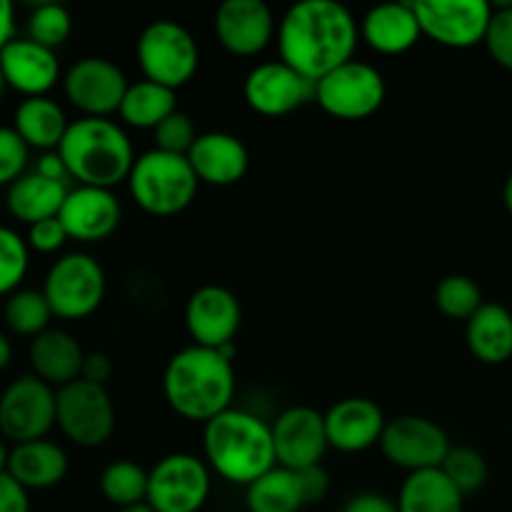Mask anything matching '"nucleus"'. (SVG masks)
<instances>
[{"label": "nucleus", "mask_w": 512, "mask_h": 512, "mask_svg": "<svg viewBox=\"0 0 512 512\" xmlns=\"http://www.w3.org/2000/svg\"><path fill=\"white\" fill-rule=\"evenodd\" d=\"M113 375V363L105 353H85V363H83V373H80V380H88L93 385H103L110 380Z\"/></svg>", "instance_id": "obj_44"}, {"label": "nucleus", "mask_w": 512, "mask_h": 512, "mask_svg": "<svg viewBox=\"0 0 512 512\" xmlns=\"http://www.w3.org/2000/svg\"><path fill=\"white\" fill-rule=\"evenodd\" d=\"M210 468L190 453L165 455L148 470V500L155 512H198L208 503Z\"/></svg>", "instance_id": "obj_10"}, {"label": "nucleus", "mask_w": 512, "mask_h": 512, "mask_svg": "<svg viewBox=\"0 0 512 512\" xmlns=\"http://www.w3.org/2000/svg\"><path fill=\"white\" fill-rule=\"evenodd\" d=\"M15 40V8L8 0H0V53Z\"/></svg>", "instance_id": "obj_47"}, {"label": "nucleus", "mask_w": 512, "mask_h": 512, "mask_svg": "<svg viewBox=\"0 0 512 512\" xmlns=\"http://www.w3.org/2000/svg\"><path fill=\"white\" fill-rule=\"evenodd\" d=\"M130 83L123 70L108 58L88 55L65 70L63 93L83 118H110L123 105Z\"/></svg>", "instance_id": "obj_13"}, {"label": "nucleus", "mask_w": 512, "mask_h": 512, "mask_svg": "<svg viewBox=\"0 0 512 512\" xmlns=\"http://www.w3.org/2000/svg\"><path fill=\"white\" fill-rule=\"evenodd\" d=\"M300 485H303V495H305V503H320V500L328 495L330 490V478L328 473L323 470V465H315V468L308 470H300L298 473Z\"/></svg>", "instance_id": "obj_43"}, {"label": "nucleus", "mask_w": 512, "mask_h": 512, "mask_svg": "<svg viewBox=\"0 0 512 512\" xmlns=\"http://www.w3.org/2000/svg\"><path fill=\"white\" fill-rule=\"evenodd\" d=\"M65 198H68V185L43 178L33 170L10 185L5 203H8L10 215L30 228L40 220L58 218Z\"/></svg>", "instance_id": "obj_26"}, {"label": "nucleus", "mask_w": 512, "mask_h": 512, "mask_svg": "<svg viewBox=\"0 0 512 512\" xmlns=\"http://www.w3.org/2000/svg\"><path fill=\"white\" fill-rule=\"evenodd\" d=\"M35 173L43 175L48 180H58V183H65L70 178L68 168H65L63 158H60L58 150H50V153H43L38 158V165H35Z\"/></svg>", "instance_id": "obj_46"}, {"label": "nucleus", "mask_w": 512, "mask_h": 512, "mask_svg": "<svg viewBox=\"0 0 512 512\" xmlns=\"http://www.w3.org/2000/svg\"><path fill=\"white\" fill-rule=\"evenodd\" d=\"M440 470L463 493V498L465 495L478 493L488 483V460L483 458V453H478L475 448H468V445L450 448L448 458L443 460Z\"/></svg>", "instance_id": "obj_35"}, {"label": "nucleus", "mask_w": 512, "mask_h": 512, "mask_svg": "<svg viewBox=\"0 0 512 512\" xmlns=\"http://www.w3.org/2000/svg\"><path fill=\"white\" fill-rule=\"evenodd\" d=\"M10 360H13V345H10L8 335L0 333V373H3V370L8 368Z\"/></svg>", "instance_id": "obj_48"}, {"label": "nucleus", "mask_w": 512, "mask_h": 512, "mask_svg": "<svg viewBox=\"0 0 512 512\" xmlns=\"http://www.w3.org/2000/svg\"><path fill=\"white\" fill-rule=\"evenodd\" d=\"M8 88V85H5V78H3V70H0V98H3V90Z\"/></svg>", "instance_id": "obj_52"}, {"label": "nucleus", "mask_w": 512, "mask_h": 512, "mask_svg": "<svg viewBox=\"0 0 512 512\" xmlns=\"http://www.w3.org/2000/svg\"><path fill=\"white\" fill-rule=\"evenodd\" d=\"M463 500V493L443 470H420L405 478L398 495V512H463Z\"/></svg>", "instance_id": "obj_29"}, {"label": "nucleus", "mask_w": 512, "mask_h": 512, "mask_svg": "<svg viewBox=\"0 0 512 512\" xmlns=\"http://www.w3.org/2000/svg\"><path fill=\"white\" fill-rule=\"evenodd\" d=\"M450 438L438 423L423 415H400L388 420L380 438V450L395 468L410 473L435 470L450 453Z\"/></svg>", "instance_id": "obj_14"}, {"label": "nucleus", "mask_w": 512, "mask_h": 512, "mask_svg": "<svg viewBox=\"0 0 512 512\" xmlns=\"http://www.w3.org/2000/svg\"><path fill=\"white\" fill-rule=\"evenodd\" d=\"M30 148L25 140L15 133V128L0 125V188L13 185L15 180L23 178L28 168Z\"/></svg>", "instance_id": "obj_40"}, {"label": "nucleus", "mask_w": 512, "mask_h": 512, "mask_svg": "<svg viewBox=\"0 0 512 512\" xmlns=\"http://www.w3.org/2000/svg\"><path fill=\"white\" fill-rule=\"evenodd\" d=\"M135 55L145 80L170 90L190 83L200 65V50L190 30L168 18L153 20L140 30Z\"/></svg>", "instance_id": "obj_6"}, {"label": "nucleus", "mask_w": 512, "mask_h": 512, "mask_svg": "<svg viewBox=\"0 0 512 512\" xmlns=\"http://www.w3.org/2000/svg\"><path fill=\"white\" fill-rule=\"evenodd\" d=\"M100 493L110 505L125 510L148 500V470L133 460H115L100 475Z\"/></svg>", "instance_id": "obj_32"}, {"label": "nucleus", "mask_w": 512, "mask_h": 512, "mask_svg": "<svg viewBox=\"0 0 512 512\" xmlns=\"http://www.w3.org/2000/svg\"><path fill=\"white\" fill-rule=\"evenodd\" d=\"M465 340L480 363H508L512 358V313L500 303H483V308L468 320Z\"/></svg>", "instance_id": "obj_27"}, {"label": "nucleus", "mask_w": 512, "mask_h": 512, "mask_svg": "<svg viewBox=\"0 0 512 512\" xmlns=\"http://www.w3.org/2000/svg\"><path fill=\"white\" fill-rule=\"evenodd\" d=\"M28 358L35 378L55 390L80 380L85 363V353L78 340L58 328H48L38 338L30 340Z\"/></svg>", "instance_id": "obj_24"}, {"label": "nucleus", "mask_w": 512, "mask_h": 512, "mask_svg": "<svg viewBox=\"0 0 512 512\" xmlns=\"http://www.w3.org/2000/svg\"><path fill=\"white\" fill-rule=\"evenodd\" d=\"M203 453L213 473L245 488L278 465L273 428L258 415L238 408L205 423Z\"/></svg>", "instance_id": "obj_3"}, {"label": "nucleus", "mask_w": 512, "mask_h": 512, "mask_svg": "<svg viewBox=\"0 0 512 512\" xmlns=\"http://www.w3.org/2000/svg\"><path fill=\"white\" fill-rule=\"evenodd\" d=\"M0 70L5 85L25 98L48 95L60 80V60L55 50L43 48L30 38H15L0 53Z\"/></svg>", "instance_id": "obj_20"}, {"label": "nucleus", "mask_w": 512, "mask_h": 512, "mask_svg": "<svg viewBox=\"0 0 512 512\" xmlns=\"http://www.w3.org/2000/svg\"><path fill=\"white\" fill-rule=\"evenodd\" d=\"M8 463H10V450L5 445V438L0 435V475L8 473Z\"/></svg>", "instance_id": "obj_49"}, {"label": "nucleus", "mask_w": 512, "mask_h": 512, "mask_svg": "<svg viewBox=\"0 0 512 512\" xmlns=\"http://www.w3.org/2000/svg\"><path fill=\"white\" fill-rule=\"evenodd\" d=\"M8 473L25 490L55 488L68 475V455L53 440H33V443L10 448Z\"/></svg>", "instance_id": "obj_25"}, {"label": "nucleus", "mask_w": 512, "mask_h": 512, "mask_svg": "<svg viewBox=\"0 0 512 512\" xmlns=\"http://www.w3.org/2000/svg\"><path fill=\"white\" fill-rule=\"evenodd\" d=\"M0 512H30L28 490L10 473L0 475Z\"/></svg>", "instance_id": "obj_42"}, {"label": "nucleus", "mask_w": 512, "mask_h": 512, "mask_svg": "<svg viewBox=\"0 0 512 512\" xmlns=\"http://www.w3.org/2000/svg\"><path fill=\"white\" fill-rule=\"evenodd\" d=\"M360 38L380 55H403L423 38L413 3H383L360 20Z\"/></svg>", "instance_id": "obj_23"}, {"label": "nucleus", "mask_w": 512, "mask_h": 512, "mask_svg": "<svg viewBox=\"0 0 512 512\" xmlns=\"http://www.w3.org/2000/svg\"><path fill=\"white\" fill-rule=\"evenodd\" d=\"M155 138V150H163V153L173 155H188L193 143L198 140V133H195L193 118L183 110H175L173 115L163 120L158 128L153 130Z\"/></svg>", "instance_id": "obj_38"}, {"label": "nucleus", "mask_w": 512, "mask_h": 512, "mask_svg": "<svg viewBox=\"0 0 512 512\" xmlns=\"http://www.w3.org/2000/svg\"><path fill=\"white\" fill-rule=\"evenodd\" d=\"M163 393L173 413L193 423H210L233 408V360L220 350L188 345L168 360L163 373Z\"/></svg>", "instance_id": "obj_2"}, {"label": "nucleus", "mask_w": 512, "mask_h": 512, "mask_svg": "<svg viewBox=\"0 0 512 512\" xmlns=\"http://www.w3.org/2000/svg\"><path fill=\"white\" fill-rule=\"evenodd\" d=\"M483 303V290L468 275H448L435 288V305L450 320H465L468 323L483 308Z\"/></svg>", "instance_id": "obj_34"}, {"label": "nucleus", "mask_w": 512, "mask_h": 512, "mask_svg": "<svg viewBox=\"0 0 512 512\" xmlns=\"http://www.w3.org/2000/svg\"><path fill=\"white\" fill-rule=\"evenodd\" d=\"M483 45L500 68L512 73V3L493 8V18H490Z\"/></svg>", "instance_id": "obj_39"}, {"label": "nucleus", "mask_w": 512, "mask_h": 512, "mask_svg": "<svg viewBox=\"0 0 512 512\" xmlns=\"http://www.w3.org/2000/svg\"><path fill=\"white\" fill-rule=\"evenodd\" d=\"M243 323V308L233 290L223 285H203L185 303V328L193 345L220 350L230 345Z\"/></svg>", "instance_id": "obj_17"}, {"label": "nucleus", "mask_w": 512, "mask_h": 512, "mask_svg": "<svg viewBox=\"0 0 512 512\" xmlns=\"http://www.w3.org/2000/svg\"><path fill=\"white\" fill-rule=\"evenodd\" d=\"M55 425L70 443L100 448L115 430V405L103 385L75 380L55 390Z\"/></svg>", "instance_id": "obj_8"}, {"label": "nucleus", "mask_w": 512, "mask_h": 512, "mask_svg": "<svg viewBox=\"0 0 512 512\" xmlns=\"http://www.w3.org/2000/svg\"><path fill=\"white\" fill-rule=\"evenodd\" d=\"M108 278L90 253H65L50 265L43 280V295L60 320H83L103 305Z\"/></svg>", "instance_id": "obj_7"}, {"label": "nucleus", "mask_w": 512, "mask_h": 512, "mask_svg": "<svg viewBox=\"0 0 512 512\" xmlns=\"http://www.w3.org/2000/svg\"><path fill=\"white\" fill-rule=\"evenodd\" d=\"M245 505L248 512H300L308 503L298 473L275 465L263 478L248 485Z\"/></svg>", "instance_id": "obj_31"}, {"label": "nucleus", "mask_w": 512, "mask_h": 512, "mask_svg": "<svg viewBox=\"0 0 512 512\" xmlns=\"http://www.w3.org/2000/svg\"><path fill=\"white\" fill-rule=\"evenodd\" d=\"M415 15L423 35L453 50L485 43L493 5L488 0H415Z\"/></svg>", "instance_id": "obj_12"}, {"label": "nucleus", "mask_w": 512, "mask_h": 512, "mask_svg": "<svg viewBox=\"0 0 512 512\" xmlns=\"http://www.w3.org/2000/svg\"><path fill=\"white\" fill-rule=\"evenodd\" d=\"M245 103L265 118H280L315 100V83L290 68L283 60L260 63L245 75Z\"/></svg>", "instance_id": "obj_16"}, {"label": "nucleus", "mask_w": 512, "mask_h": 512, "mask_svg": "<svg viewBox=\"0 0 512 512\" xmlns=\"http://www.w3.org/2000/svg\"><path fill=\"white\" fill-rule=\"evenodd\" d=\"M385 78L375 65L348 60L315 83V100L338 120H365L385 103Z\"/></svg>", "instance_id": "obj_9"}, {"label": "nucleus", "mask_w": 512, "mask_h": 512, "mask_svg": "<svg viewBox=\"0 0 512 512\" xmlns=\"http://www.w3.org/2000/svg\"><path fill=\"white\" fill-rule=\"evenodd\" d=\"M120 512H155V510L150 508L148 503H140V505H133V508H125V510H120Z\"/></svg>", "instance_id": "obj_51"}, {"label": "nucleus", "mask_w": 512, "mask_h": 512, "mask_svg": "<svg viewBox=\"0 0 512 512\" xmlns=\"http://www.w3.org/2000/svg\"><path fill=\"white\" fill-rule=\"evenodd\" d=\"M68 233H65L63 223L58 218L40 220V223L30 225L28 228V248L35 253L53 255L58 250H63V245L68 243Z\"/></svg>", "instance_id": "obj_41"}, {"label": "nucleus", "mask_w": 512, "mask_h": 512, "mask_svg": "<svg viewBox=\"0 0 512 512\" xmlns=\"http://www.w3.org/2000/svg\"><path fill=\"white\" fill-rule=\"evenodd\" d=\"M175 110H178L175 90L143 78L138 80V83H130L118 115L123 118L125 125H130V128L155 130L168 115H173Z\"/></svg>", "instance_id": "obj_30"}, {"label": "nucleus", "mask_w": 512, "mask_h": 512, "mask_svg": "<svg viewBox=\"0 0 512 512\" xmlns=\"http://www.w3.org/2000/svg\"><path fill=\"white\" fill-rule=\"evenodd\" d=\"M5 325L13 330L15 335H25V338H38L40 333L50 328V320L55 318L50 310L48 300H45L43 290L20 288L13 295H8L3 308Z\"/></svg>", "instance_id": "obj_33"}, {"label": "nucleus", "mask_w": 512, "mask_h": 512, "mask_svg": "<svg viewBox=\"0 0 512 512\" xmlns=\"http://www.w3.org/2000/svg\"><path fill=\"white\" fill-rule=\"evenodd\" d=\"M343 512H398V503L380 493H360L348 500Z\"/></svg>", "instance_id": "obj_45"}, {"label": "nucleus", "mask_w": 512, "mask_h": 512, "mask_svg": "<svg viewBox=\"0 0 512 512\" xmlns=\"http://www.w3.org/2000/svg\"><path fill=\"white\" fill-rule=\"evenodd\" d=\"M68 175L78 185L113 190L128 183L135 150L123 125L110 118H78L68 125L58 148Z\"/></svg>", "instance_id": "obj_4"}, {"label": "nucleus", "mask_w": 512, "mask_h": 512, "mask_svg": "<svg viewBox=\"0 0 512 512\" xmlns=\"http://www.w3.org/2000/svg\"><path fill=\"white\" fill-rule=\"evenodd\" d=\"M68 125L65 110L48 95L25 98L13 115L15 133L25 140L28 148L43 150V153L60 148L65 133H68Z\"/></svg>", "instance_id": "obj_28"}, {"label": "nucleus", "mask_w": 512, "mask_h": 512, "mask_svg": "<svg viewBox=\"0 0 512 512\" xmlns=\"http://www.w3.org/2000/svg\"><path fill=\"white\" fill-rule=\"evenodd\" d=\"M503 200H505V208H508V213L512 215V170H510L508 180H505V188H503Z\"/></svg>", "instance_id": "obj_50"}, {"label": "nucleus", "mask_w": 512, "mask_h": 512, "mask_svg": "<svg viewBox=\"0 0 512 512\" xmlns=\"http://www.w3.org/2000/svg\"><path fill=\"white\" fill-rule=\"evenodd\" d=\"M198 175L188 163V155L148 150L135 158L133 170L128 175L130 198L145 213L170 218L183 213L198 195Z\"/></svg>", "instance_id": "obj_5"}, {"label": "nucleus", "mask_w": 512, "mask_h": 512, "mask_svg": "<svg viewBox=\"0 0 512 512\" xmlns=\"http://www.w3.org/2000/svg\"><path fill=\"white\" fill-rule=\"evenodd\" d=\"M358 38L360 23L338 0H300L278 23L280 60L310 83L353 60Z\"/></svg>", "instance_id": "obj_1"}, {"label": "nucleus", "mask_w": 512, "mask_h": 512, "mask_svg": "<svg viewBox=\"0 0 512 512\" xmlns=\"http://www.w3.org/2000/svg\"><path fill=\"white\" fill-rule=\"evenodd\" d=\"M188 163L200 183L228 188L240 183L250 168V153L243 140L233 133H200L188 153Z\"/></svg>", "instance_id": "obj_21"}, {"label": "nucleus", "mask_w": 512, "mask_h": 512, "mask_svg": "<svg viewBox=\"0 0 512 512\" xmlns=\"http://www.w3.org/2000/svg\"><path fill=\"white\" fill-rule=\"evenodd\" d=\"M215 35L228 53L260 55L278 35V23L265 0H225L215 10Z\"/></svg>", "instance_id": "obj_18"}, {"label": "nucleus", "mask_w": 512, "mask_h": 512, "mask_svg": "<svg viewBox=\"0 0 512 512\" xmlns=\"http://www.w3.org/2000/svg\"><path fill=\"white\" fill-rule=\"evenodd\" d=\"M120 218L123 208L113 190L90 188V185L68 190V198L58 215L68 238L78 243H103L118 230Z\"/></svg>", "instance_id": "obj_19"}, {"label": "nucleus", "mask_w": 512, "mask_h": 512, "mask_svg": "<svg viewBox=\"0 0 512 512\" xmlns=\"http://www.w3.org/2000/svg\"><path fill=\"white\" fill-rule=\"evenodd\" d=\"M30 248L23 235L15 233L13 228L0 225V298H8L28 275Z\"/></svg>", "instance_id": "obj_36"}, {"label": "nucleus", "mask_w": 512, "mask_h": 512, "mask_svg": "<svg viewBox=\"0 0 512 512\" xmlns=\"http://www.w3.org/2000/svg\"><path fill=\"white\" fill-rule=\"evenodd\" d=\"M385 425L388 420H385L383 410L368 398L338 400L325 413L328 443L340 453H363L373 445H380Z\"/></svg>", "instance_id": "obj_22"}, {"label": "nucleus", "mask_w": 512, "mask_h": 512, "mask_svg": "<svg viewBox=\"0 0 512 512\" xmlns=\"http://www.w3.org/2000/svg\"><path fill=\"white\" fill-rule=\"evenodd\" d=\"M73 18L58 3H40L28 15V38L43 48H60L70 38Z\"/></svg>", "instance_id": "obj_37"}, {"label": "nucleus", "mask_w": 512, "mask_h": 512, "mask_svg": "<svg viewBox=\"0 0 512 512\" xmlns=\"http://www.w3.org/2000/svg\"><path fill=\"white\" fill-rule=\"evenodd\" d=\"M55 425V388L20 375L0 393V435L13 445L43 440Z\"/></svg>", "instance_id": "obj_11"}, {"label": "nucleus", "mask_w": 512, "mask_h": 512, "mask_svg": "<svg viewBox=\"0 0 512 512\" xmlns=\"http://www.w3.org/2000/svg\"><path fill=\"white\" fill-rule=\"evenodd\" d=\"M270 428H273L275 460L280 468L295 473L315 468L330 448L325 413H318L308 405H293L283 410Z\"/></svg>", "instance_id": "obj_15"}]
</instances>
